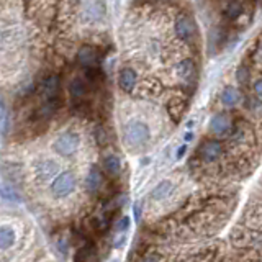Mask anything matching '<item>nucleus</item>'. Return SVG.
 Here are the masks:
<instances>
[{
    "label": "nucleus",
    "mask_w": 262,
    "mask_h": 262,
    "mask_svg": "<svg viewBox=\"0 0 262 262\" xmlns=\"http://www.w3.org/2000/svg\"><path fill=\"white\" fill-rule=\"evenodd\" d=\"M140 262H159V258L154 254H146L140 259Z\"/></svg>",
    "instance_id": "nucleus-27"
},
{
    "label": "nucleus",
    "mask_w": 262,
    "mask_h": 262,
    "mask_svg": "<svg viewBox=\"0 0 262 262\" xmlns=\"http://www.w3.org/2000/svg\"><path fill=\"white\" fill-rule=\"evenodd\" d=\"M59 89H61V77L59 75L53 74V75L46 77L43 82V94L46 97V100H54L59 94Z\"/></svg>",
    "instance_id": "nucleus-15"
},
{
    "label": "nucleus",
    "mask_w": 262,
    "mask_h": 262,
    "mask_svg": "<svg viewBox=\"0 0 262 262\" xmlns=\"http://www.w3.org/2000/svg\"><path fill=\"white\" fill-rule=\"evenodd\" d=\"M15 244V231L10 226L0 228V251L10 249Z\"/></svg>",
    "instance_id": "nucleus-19"
},
{
    "label": "nucleus",
    "mask_w": 262,
    "mask_h": 262,
    "mask_svg": "<svg viewBox=\"0 0 262 262\" xmlns=\"http://www.w3.org/2000/svg\"><path fill=\"white\" fill-rule=\"evenodd\" d=\"M59 176V164L53 161V159H41L35 164V177L38 182L46 184L53 182L56 177Z\"/></svg>",
    "instance_id": "nucleus-8"
},
{
    "label": "nucleus",
    "mask_w": 262,
    "mask_h": 262,
    "mask_svg": "<svg viewBox=\"0 0 262 262\" xmlns=\"http://www.w3.org/2000/svg\"><path fill=\"white\" fill-rule=\"evenodd\" d=\"M220 102H222L225 109L233 110L241 102V92L234 85H226L222 90V94H220Z\"/></svg>",
    "instance_id": "nucleus-12"
},
{
    "label": "nucleus",
    "mask_w": 262,
    "mask_h": 262,
    "mask_svg": "<svg viewBox=\"0 0 262 262\" xmlns=\"http://www.w3.org/2000/svg\"><path fill=\"white\" fill-rule=\"evenodd\" d=\"M184 140H186V143H190V141H192L193 140V133H187V135L186 136H184Z\"/></svg>",
    "instance_id": "nucleus-29"
},
{
    "label": "nucleus",
    "mask_w": 262,
    "mask_h": 262,
    "mask_svg": "<svg viewBox=\"0 0 262 262\" xmlns=\"http://www.w3.org/2000/svg\"><path fill=\"white\" fill-rule=\"evenodd\" d=\"M79 146H80V138L73 131H66L63 135H59L53 143V150L63 157L73 156L79 150Z\"/></svg>",
    "instance_id": "nucleus-5"
},
{
    "label": "nucleus",
    "mask_w": 262,
    "mask_h": 262,
    "mask_svg": "<svg viewBox=\"0 0 262 262\" xmlns=\"http://www.w3.org/2000/svg\"><path fill=\"white\" fill-rule=\"evenodd\" d=\"M253 92L259 100H262V75L256 77L253 80Z\"/></svg>",
    "instance_id": "nucleus-24"
},
{
    "label": "nucleus",
    "mask_w": 262,
    "mask_h": 262,
    "mask_svg": "<svg viewBox=\"0 0 262 262\" xmlns=\"http://www.w3.org/2000/svg\"><path fill=\"white\" fill-rule=\"evenodd\" d=\"M95 140L97 143H99L100 146H104L109 143V136H107V133L104 128H97V131H95Z\"/></svg>",
    "instance_id": "nucleus-25"
},
{
    "label": "nucleus",
    "mask_w": 262,
    "mask_h": 262,
    "mask_svg": "<svg viewBox=\"0 0 262 262\" xmlns=\"http://www.w3.org/2000/svg\"><path fill=\"white\" fill-rule=\"evenodd\" d=\"M102 166H104V171L107 172V176L110 177H118L121 174V161L116 154H107Z\"/></svg>",
    "instance_id": "nucleus-16"
},
{
    "label": "nucleus",
    "mask_w": 262,
    "mask_h": 262,
    "mask_svg": "<svg viewBox=\"0 0 262 262\" xmlns=\"http://www.w3.org/2000/svg\"><path fill=\"white\" fill-rule=\"evenodd\" d=\"M174 33L184 44H195L198 41V27L188 13H179L174 20Z\"/></svg>",
    "instance_id": "nucleus-1"
},
{
    "label": "nucleus",
    "mask_w": 262,
    "mask_h": 262,
    "mask_svg": "<svg viewBox=\"0 0 262 262\" xmlns=\"http://www.w3.org/2000/svg\"><path fill=\"white\" fill-rule=\"evenodd\" d=\"M208 128H210V133L217 138L228 136L231 130H233V118H231L229 113H226V112H217L212 118H210Z\"/></svg>",
    "instance_id": "nucleus-6"
},
{
    "label": "nucleus",
    "mask_w": 262,
    "mask_h": 262,
    "mask_svg": "<svg viewBox=\"0 0 262 262\" xmlns=\"http://www.w3.org/2000/svg\"><path fill=\"white\" fill-rule=\"evenodd\" d=\"M118 87L125 92V94H131L138 85V73L133 68H123L118 73Z\"/></svg>",
    "instance_id": "nucleus-9"
},
{
    "label": "nucleus",
    "mask_w": 262,
    "mask_h": 262,
    "mask_svg": "<svg viewBox=\"0 0 262 262\" xmlns=\"http://www.w3.org/2000/svg\"><path fill=\"white\" fill-rule=\"evenodd\" d=\"M253 63L262 68V38H259L253 46Z\"/></svg>",
    "instance_id": "nucleus-22"
},
{
    "label": "nucleus",
    "mask_w": 262,
    "mask_h": 262,
    "mask_svg": "<svg viewBox=\"0 0 262 262\" xmlns=\"http://www.w3.org/2000/svg\"><path fill=\"white\" fill-rule=\"evenodd\" d=\"M244 12V0H226L223 5V15L231 22L243 17Z\"/></svg>",
    "instance_id": "nucleus-14"
},
{
    "label": "nucleus",
    "mask_w": 262,
    "mask_h": 262,
    "mask_svg": "<svg viewBox=\"0 0 262 262\" xmlns=\"http://www.w3.org/2000/svg\"><path fill=\"white\" fill-rule=\"evenodd\" d=\"M186 152H187V146H186V145L179 148L177 152H176V159H177V161H179V159H182L184 156H186Z\"/></svg>",
    "instance_id": "nucleus-28"
},
{
    "label": "nucleus",
    "mask_w": 262,
    "mask_h": 262,
    "mask_svg": "<svg viewBox=\"0 0 262 262\" xmlns=\"http://www.w3.org/2000/svg\"><path fill=\"white\" fill-rule=\"evenodd\" d=\"M104 186V172L99 166H92L85 177V188L89 193H99Z\"/></svg>",
    "instance_id": "nucleus-10"
},
{
    "label": "nucleus",
    "mask_w": 262,
    "mask_h": 262,
    "mask_svg": "<svg viewBox=\"0 0 262 262\" xmlns=\"http://www.w3.org/2000/svg\"><path fill=\"white\" fill-rule=\"evenodd\" d=\"M176 75L182 87H192L198 80V64L193 58H184L176 64Z\"/></svg>",
    "instance_id": "nucleus-3"
},
{
    "label": "nucleus",
    "mask_w": 262,
    "mask_h": 262,
    "mask_svg": "<svg viewBox=\"0 0 262 262\" xmlns=\"http://www.w3.org/2000/svg\"><path fill=\"white\" fill-rule=\"evenodd\" d=\"M0 197H2L5 202H18L20 200V195L17 193V190H15L13 186H10V184H3V186L0 187Z\"/></svg>",
    "instance_id": "nucleus-20"
},
{
    "label": "nucleus",
    "mask_w": 262,
    "mask_h": 262,
    "mask_svg": "<svg viewBox=\"0 0 262 262\" xmlns=\"http://www.w3.org/2000/svg\"><path fill=\"white\" fill-rule=\"evenodd\" d=\"M130 225H131L130 217H121L120 220H118V223H116V226H115V229H116L120 234H125L126 231L130 229Z\"/></svg>",
    "instance_id": "nucleus-23"
},
{
    "label": "nucleus",
    "mask_w": 262,
    "mask_h": 262,
    "mask_svg": "<svg viewBox=\"0 0 262 262\" xmlns=\"http://www.w3.org/2000/svg\"><path fill=\"white\" fill-rule=\"evenodd\" d=\"M171 192H172V182L171 181H162V182H159L157 186L152 188L151 198L154 200V202H161V200L169 197Z\"/></svg>",
    "instance_id": "nucleus-17"
},
{
    "label": "nucleus",
    "mask_w": 262,
    "mask_h": 262,
    "mask_svg": "<svg viewBox=\"0 0 262 262\" xmlns=\"http://www.w3.org/2000/svg\"><path fill=\"white\" fill-rule=\"evenodd\" d=\"M223 154V145L218 138H210V140L202 141L198 148V156L203 162L213 164L217 162Z\"/></svg>",
    "instance_id": "nucleus-7"
},
{
    "label": "nucleus",
    "mask_w": 262,
    "mask_h": 262,
    "mask_svg": "<svg viewBox=\"0 0 262 262\" xmlns=\"http://www.w3.org/2000/svg\"><path fill=\"white\" fill-rule=\"evenodd\" d=\"M187 109V99H184L182 95H176V97H172L171 100H169V104H167V112H169V115H171V118L174 121H179L182 118L184 115V112H186Z\"/></svg>",
    "instance_id": "nucleus-13"
},
{
    "label": "nucleus",
    "mask_w": 262,
    "mask_h": 262,
    "mask_svg": "<svg viewBox=\"0 0 262 262\" xmlns=\"http://www.w3.org/2000/svg\"><path fill=\"white\" fill-rule=\"evenodd\" d=\"M97 61H99V53L94 46L90 44H84L82 48L77 51V63H79L82 68H95Z\"/></svg>",
    "instance_id": "nucleus-11"
},
{
    "label": "nucleus",
    "mask_w": 262,
    "mask_h": 262,
    "mask_svg": "<svg viewBox=\"0 0 262 262\" xmlns=\"http://www.w3.org/2000/svg\"><path fill=\"white\" fill-rule=\"evenodd\" d=\"M236 82H238L239 85H248L249 82H251V69H249V66H246V64H241L238 69H236Z\"/></svg>",
    "instance_id": "nucleus-21"
},
{
    "label": "nucleus",
    "mask_w": 262,
    "mask_h": 262,
    "mask_svg": "<svg viewBox=\"0 0 262 262\" xmlns=\"http://www.w3.org/2000/svg\"><path fill=\"white\" fill-rule=\"evenodd\" d=\"M123 136H125V141L128 146L141 148L150 141L151 131H150V126H148L145 121L131 120L126 123L125 128H123Z\"/></svg>",
    "instance_id": "nucleus-2"
},
{
    "label": "nucleus",
    "mask_w": 262,
    "mask_h": 262,
    "mask_svg": "<svg viewBox=\"0 0 262 262\" xmlns=\"http://www.w3.org/2000/svg\"><path fill=\"white\" fill-rule=\"evenodd\" d=\"M69 92H71V95H73L74 100H82L87 95V84H85V80L80 79V77H75V79L71 82Z\"/></svg>",
    "instance_id": "nucleus-18"
},
{
    "label": "nucleus",
    "mask_w": 262,
    "mask_h": 262,
    "mask_svg": "<svg viewBox=\"0 0 262 262\" xmlns=\"http://www.w3.org/2000/svg\"><path fill=\"white\" fill-rule=\"evenodd\" d=\"M133 215H135V220H136V222H140V220H141V205H140V203H135V205H133Z\"/></svg>",
    "instance_id": "nucleus-26"
},
{
    "label": "nucleus",
    "mask_w": 262,
    "mask_h": 262,
    "mask_svg": "<svg viewBox=\"0 0 262 262\" xmlns=\"http://www.w3.org/2000/svg\"><path fill=\"white\" fill-rule=\"evenodd\" d=\"M77 187V179L73 172H61L58 177L51 182V193L56 198H64L71 195Z\"/></svg>",
    "instance_id": "nucleus-4"
}]
</instances>
